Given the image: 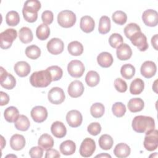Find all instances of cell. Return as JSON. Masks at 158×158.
Here are the masks:
<instances>
[{
  "label": "cell",
  "instance_id": "1",
  "mask_svg": "<svg viewBox=\"0 0 158 158\" xmlns=\"http://www.w3.org/2000/svg\"><path fill=\"white\" fill-rule=\"evenodd\" d=\"M131 126L136 132L146 133L155 129V122L151 117L138 115L133 119Z\"/></svg>",
  "mask_w": 158,
  "mask_h": 158
},
{
  "label": "cell",
  "instance_id": "2",
  "mask_svg": "<svg viewBox=\"0 0 158 158\" xmlns=\"http://www.w3.org/2000/svg\"><path fill=\"white\" fill-rule=\"evenodd\" d=\"M41 7V2L38 0L26 1L22 9V14L25 20L30 23L35 22L38 18V12Z\"/></svg>",
  "mask_w": 158,
  "mask_h": 158
},
{
  "label": "cell",
  "instance_id": "3",
  "mask_svg": "<svg viewBox=\"0 0 158 158\" xmlns=\"http://www.w3.org/2000/svg\"><path fill=\"white\" fill-rule=\"evenodd\" d=\"M52 81L51 75L47 69L35 72L30 77V84L36 88L47 87Z\"/></svg>",
  "mask_w": 158,
  "mask_h": 158
},
{
  "label": "cell",
  "instance_id": "4",
  "mask_svg": "<svg viewBox=\"0 0 158 158\" xmlns=\"http://www.w3.org/2000/svg\"><path fill=\"white\" fill-rule=\"evenodd\" d=\"M57 22L60 26L64 28H70L76 22V15L70 10L60 11L57 15Z\"/></svg>",
  "mask_w": 158,
  "mask_h": 158
},
{
  "label": "cell",
  "instance_id": "5",
  "mask_svg": "<svg viewBox=\"0 0 158 158\" xmlns=\"http://www.w3.org/2000/svg\"><path fill=\"white\" fill-rule=\"evenodd\" d=\"M17 36V32L15 29L7 28L0 33V46L3 49L9 48Z\"/></svg>",
  "mask_w": 158,
  "mask_h": 158
},
{
  "label": "cell",
  "instance_id": "6",
  "mask_svg": "<svg viewBox=\"0 0 158 158\" xmlns=\"http://www.w3.org/2000/svg\"><path fill=\"white\" fill-rule=\"evenodd\" d=\"M144 147L149 151H153L158 146V131L157 130H153L146 133L144 140Z\"/></svg>",
  "mask_w": 158,
  "mask_h": 158
},
{
  "label": "cell",
  "instance_id": "7",
  "mask_svg": "<svg viewBox=\"0 0 158 158\" xmlns=\"http://www.w3.org/2000/svg\"><path fill=\"white\" fill-rule=\"evenodd\" d=\"M95 150V141L90 138H86L84 139L80 145L79 152L82 157H89L93 155Z\"/></svg>",
  "mask_w": 158,
  "mask_h": 158
},
{
  "label": "cell",
  "instance_id": "8",
  "mask_svg": "<svg viewBox=\"0 0 158 158\" xmlns=\"http://www.w3.org/2000/svg\"><path fill=\"white\" fill-rule=\"evenodd\" d=\"M67 70L70 76L74 78L81 77L85 72V66L79 60H72L67 65Z\"/></svg>",
  "mask_w": 158,
  "mask_h": 158
},
{
  "label": "cell",
  "instance_id": "9",
  "mask_svg": "<svg viewBox=\"0 0 158 158\" xmlns=\"http://www.w3.org/2000/svg\"><path fill=\"white\" fill-rule=\"evenodd\" d=\"M0 82L1 85L7 89H13L16 85V80L14 77L7 72V71L2 67H0Z\"/></svg>",
  "mask_w": 158,
  "mask_h": 158
},
{
  "label": "cell",
  "instance_id": "10",
  "mask_svg": "<svg viewBox=\"0 0 158 158\" xmlns=\"http://www.w3.org/2000/svg\"><path fill=\"white\" fill-rule=\"evenodd\" d=\"M130 40L131 43L136 46L140 51H145L148 49L149 46L147 42V38L141 31L135 33Z\"/></svg>",
  "mask_w": 158,
  "mask_h": 158
},
{
  "label": "cell",
  "instance_id": "11",
  "mask_svg": "<svg viewBox=\"0 0 158 158\" xmlns=\"http://www.w3.org/2000/svg\"><path fill=\"white\" fill-rule=\"evenodd\" d=\"M65 93L59 87H53L48 92V98L50 102L54 104H60L65 100Z\"/></svg>",
  "mask_w": 158,
  "mask_h": 158
},
{
  "label": "cell",
  "instance_id": "12",
  "mask_svg": "<svg viewBox=\"0 0 158 158\" xmlns=\"http://www.w3.org/2000/svg\"><path fill=\"white\" fill-rule=\"evenodd\" d=\"M48 51L53 55H57L62 52L64 49V42L59 38H53L47 43Z\"/></svg>",
  "mask_w": 158,
  "mask_h": 158
},
{
  "label": "cell",
  "instance_id": "13",
  "mask_svg": "<svg viewBox=\"0 0 158 158\" xmlns=\"http://www.w3.org/2000/svg\"><path fill=\"white\" fill-rule=\"evenodd\" d=\"M142 20L146 25L156 27L158 23L157 12L153 9H147L144 10L142 15Z\"/></svg>",
  "mask_w": 158,
  "mask_h": 158
},
{
  "label": "cell",
  "instance_id": "14",
  "mask_svg": "<svg viewBox=\"0 0 158 158\" xmlns=\"http://www.w3.org/2000/svg\"><path fill=\"white\" fill-rule=\"evenodd\" d=\"M66 120L70 127L73 128L78 127L82 123V115L77 110H71L66 115Z\"/></svg>",
  "mask_w": 158,
  "mask_h": 158
},
{
  "label": "cell",
  "instance_id": "15",
  "mask_svg": "<svg viewBox=\"0 0 158 158\" xmlns=\"http://www.w3.org/2000/svg\"><path fill=\"white\" fill-rule=\"evenodd\" d=\"M31 117L36 123H41L44 122L48 117L47 109L42 106H37L34 107L30 112Z\"/></svg>",
  "mask_w": 158,
  "mask_h": 158
},
{
  "label": "cell",
  "instance_id": "16",
  "mask_svg": "<svg viewBox=\"0 0 158 158\" xmlns=\"http://www.w3.org/2000/svg\"><path fill=\"white\" fill-rule=\"evenodd\" d=\"M157 67L156 64L151 60H146L141 66V74L146 78L152 77L156 73Z\"/></svg>",
  "mask_w": 158,
  "mask_h": 158
},
{
  "label": "cell",
  "instance_id": "17",
  "mask_svg": "<svg viewBox=\"0 0 158 158\" xmlns=\"http://www.w3.org/2000/svg\"><path fill=\"white\" fill-rule=\"evenodd\" d=\"M84 91V86L79 80L72 81L68 87V93L72 98H77L82 95Z\"/></svg>",
  "mask_w": 158,
  "mask_h": 158
},
{
  "label": "cell",
  "instance_id": "18",
  "mask_svg": "<svg viewBox=\"0 0 158 158\" xmlns=\"http://www.w3.org/2000/svg\"><path fill=\"white\" fill-rule=\"evenodd\" d=\"M116 54L119 60H127L131 57L132 50L128 44L122 43L117 48Z\"/></svg>",
  "mask_w": 158,
  "mask_h": 158
},
{
  "label": "cell",
  "instance_id": "19",
  "mask_svg": "<svg viewBox=\"0 0 158 158\" xmlns=\"http://www.w3.org/2000/svg\"><path fill=\"white\" fill-rule=\"evenodd\" d=\"M80 27L85 33H90L93 31L95 27V22L93 19L89 15L83 16L80 19Z\"/></svg>",
  "mask_w": 158,
  "mask_h": 158
},
{
  "label": "cell",
  "instance_id": "20",
  "mask_svg": "<svg viewBox=\"0 0 158 158\" xmlns=\"http://www.w3.org/2000/svg\"><path fill=\"white\" fill-rule=\"evenodd\" d=\"M25 139L22 135H13L10 139V148L15 151L22 150L25 146Z\"/></svg>",
  "mask_w": 158,
  "mask_h": 158
},
{
  "label": "cell",
  "instance_id": "21",
  "mask_svg": "<svg viewBox=\"0 0 158 158\" xmlns=\"http://www.w3.org/2000/svg\"><path fill=\"white\" fill-rule=\"evenodd\" d=\"M52 134L57 138H62L66 135L67 129L64 124L60 121H56L52 123L51 127Z\"/></svg>",
  "mask_w": 158,
  "mask_h": 158
},
{
  "label": "cell",
  "instance_id": "22",
  "mask_svg": "<svg viewBox=\"0 0 158 158\" xmlns=\"http://www.w3.org/2000/svg\"><path fill=\"white\" fill-rule=\"evenodd\" d=\"M15 73L20 77H27L30 72V65L25 61H19L14 67Z\"/></svg>",
  "mask_w": 158,
  "mask_h": 158
},
{
  "label": "cell",
  "instance_id": "23",
  "mask_svg": "<svg viewBox=\"0 0 158 158\" xmlns=\"http://www.w3.org/2000/svg\"><path fill=\"white\" fill-rule=\"evenodd\" d=\"M114 59L112 54L108 52H102L97 57L98 64L103 67L107 68L112 65Z\"/></svg>",
  "mask_w": 158,
  "mask_h": 158
},
{
  "label": "cell",
  "instance_id": "24",
  "mask_svg": "<svg viewBox=\"0 0 158 158\" xmlns=\"http://www.w3.org/2000/svg\"><path fill=\"white\" fill-rule=\"evenodd\" d=\"M130 146L123 143L117 144L114 149V155L118 158H125L128 157L130 154Z\"/></svg>",
  "mask_w": 158,
  "mask_h": 158
},
{
  "label": "cell",
  "instance_id": "25",
  "mask_svg": "<svg viewBox=\"0 0 158 158\" xmlns=\"http://www.w3.org/2000/svg\"><path fill=\"white\" fill-rule=\"evenodd\" d=\"M38 144L43 150L47 151L48 149L53 147L54 139L51 135L47 133H44L40 136L38 141Z\"/></svg>",
  "mask_w": 158,
  "mask_h": 158
},
{
  "label": "cell",
  "instance_id": "26",
  "mask_svg": "<svg viewBox=\"0 0 158 158\" xmlns=\"http://www.w3.org/2000/svg\"><path fill=\"white\" fill-rule=\"evenodd\" d=\"M60 152L65 156H70L75 153L76 150L75 143L72 140L63 141L60 145Z\"/></svg>",
  "mask_w": 158,
  "mask_h": 158
},
{
  "label": "cell",
  "instance_id": "27",
  "mask_svg": "<svg viewBox=\"0 0 158 158\" xmlns=\"http://www.w3.org/2000/svg\"><path fill=\"white\" fill-rule=\"evenodd\" d=\"M144 106V101L139 98L130 99L128 102V108L131 112H138L141 111Z\"/></svg>",
  "mask_w": 158,
  "mask_h": 158
},
{
  "label": "cell",
  "instance_id": "28",
  "mask_svg": "<svg viewBox=\"0 0 158 158\" xmlns=\"http://www.w3.org/2000/svg\"><path fill=\"white\" fill-rule=\"evenodd\" d=\"M19 115V110L14 106L8 107L4 112V117L5 120L10 123L15 122Z\"/></svg>",
  "mask_w": 158,
  "mask_h": 158
},
{
  "label": "cell",
  "instance_id": "29",
  "mask_svg": "<svg viewBox=\"0 0 158 158\" xmlns=\"http://www.w3.org/2000/svg\"><path fill=\"white\" fill-rule=\"evenodd\" d=\"M19 36L21 42L24 44H27L31 42L33 38L31 30L27 27H22L19 30Z\"/></svg>",
  "mask_w": 158,
  "mask_h": 158
},
{
  "label": "cell",
  "instance_id": "30",
  "mask_svg": "<svg viewBox=\"0 0 158 158\" xmlns=\"http://www.w3.org/2000/svg\"><path fill=\"white\" fill-rule=\"evenodd\" d=\"M144 83L143 80L136 78L133 80L130 86V92L132 94H139L144 89Z\"/></svg>",
  "mask_w": 158,
  "mask_h": 158
},
{
  "label": "cell",
  "instance_id": "31",
  "mask_svg": "<svg viewBox=\"0 0 158 158\" xmlns=\"http://www.w3.org/2000/svg\"><path fill=\"white\" fill-rule=\"evenodd\" d=\"M14 125L17 130L25 131L28 130L30 126V123L27 116L20 115L17 120L14 122Z\"/></svg>",
  "mask_w": 158,
  "mask_h": 158
},
{
  "label": "cell",
  "instance_id": "32",
  "mask_svg": "<svg viewBox=\"0 0 158 158\" xmlns=\"http://www.w3.org/2000/svg\"><path fill=\"white\" fill-rule=\"evenodd\" d=\"M69 52L75 56H80L83 52V46L81 43L78 41L70 42L67 46Z\"/></svg>",
  "mask_w": 158,
  "mask_h": 158
},
{
  "label": "cell",
  "instance_id": "33",
  "mask_svg": "<svg viewBox=\"0 0 158 158\" xmlns=\"http://www.w3.org/2000/svg\"><path fill=\"white\" fill-rule=\"evenodd\" d=\"M110 20L106 15L102 16L99 19L98 31L101 34H106L110 30Z\"/></svg>",
  "mask_w": 158,
  "mask_h": 158
},
{
  "label": "cell",
  "instance_id": "34",
  "mask_svg": "<svg viewBox=\"0 0 158 158\" xmlns=\"http://www.w3.org/2000/svg\"><path fill=\"white\" fill-rule=\"evenodd\" d=\"M98 143L99 147L102 149L109 150L112 147L114 140L110 135L107 134H104L100 136Z\"/></svg>",
  "mask_w": 158,
  "mask_h": 158
},
{
  "label": "cell",
  "instance_id": "35",
  "mask_svg": "<svg viewBox=\"0 0 158 158\" xmlns=\"http://www.w3.org/2000/svg\"><path fill=\"white\" fill-rule=\"evenodd\" d=\"M100 80V77L98 72L94 70L89 71L86 77H85V81L90 87H94L98 85Z\"/></svg>",
  "mask_w": 158,
  "mask_h": 158
},
{
  "label": "cell",
  "instance_id": "36",
  "mask_svg": "<svg viewBox=\"0 0 158 158\" xmlns=\"http://www.w3.org/2000/svg\"><path fill=\"white\" fill-rule=\"evenodd\" d=\"M50 35V28L48 25L45 23L40 24L36 30V35L37 38L41 40H46Z\"/></svg>",
  "mask_w": 158,
  "mask_h": 158
},
{
  "label": "cell",
  "instance_id": "37",
  "mask_svg": "<svg viewBox=\"0 0 158 158\" xmlns=\"http://www.w3.org/2000/svg\"><path fill=\"white\" fill-rule=\"evenodd\" d=\"M135 73V68L130 64H123L120 69V74L125 79H131Z\"/></svg>",
  "mask_w": 158,
  "mask_h": 158
},
{
  "label": "cell",
  "instance_id": "38",
  "mask_svg": "<svg viewBox=\"0 0 158 158\" xmlns=\"http://www.w3.org/2000/svg\"><path fill=\"white\" fill-rule=\"evenodd\" d=\"M6 23L9 26H16L20 22V16L19 13L15 10L8 12L6 15Z\"/></svg>",
  "mask_w": 158,
  "mask_h": 158
},
{
  "label": "cell",
  "instance_id": "39",
  "mask_svg": "<svg viewBox=\"0 0 158 158\" xmlns=\"http://www.w3.org/2000/svg\"><path fill=\"white\" fill-rule=\"evenodd\" d=\"M104 106L102 103H94L90 107V113L94 118H100L104 114Z\"/></svg>",
  "mask_w": 158,
  "mask_h": 158
},
{
  "label": "cell",
  "instance_id": "40",
  "mask_svg": "<svg viewBox=\"0 0 158 158\" xmlns=\"http://www.w3.org/2000/svg\"><path fill=\"white\" fill-rule=\"evenodd\" d=\"M26 56L31 59H36L41 55V49L36 45L28 46L25 49Z\"/></svg>",
  "mask_w": 158,
  "mask_h": 158
},
{
  "label": "cell",
  "instance_id": "41",
  "mask_svg": "<svg viewBox=\"0 0 158 158\" xmlns=\"http://www.w3.org/2000/svg\"><path fill=\"white\" fill-rule=\"evenodd\" d=\"M112 19L115 23L122 25L126 23L127 20V15L126 13L122 10H117L113 13Z\"/></svg>",
  "mask_w": 158,
  "mask_h": 158
},
{
  "label": "cell",
  "instance_id": "42",
  "mask_svg": "<svg viewBox=\"0 0 158 158\" xmlns=\"http://www.w3.org/2000/svg\"><path fill=\"white\" fill-rule=\"evenodd\" d=\"M46 69L49 72L52 81H57L62 78L63 71L60 67L57 65H52L48 67Z\"/></svg>",
  "mask_w": 158,
  "mask_h": 158
},
{
  "label": "cell",
  "instance_id": "43",
  "mask_svg": "<svg viewBox=\"0 0 158 158\" xmlns=\"http://www.w3.org/2000/svg\"><path fill=\"white\" fill-rule=\"evenodd\" d=\"M126 107L121 102H115L112 107V111L114 115L117 117H122L126 112Z\"/></svg>",
  "mask_w": 158,
  "mask_h": 158
},
{
  "label": "cell",
  "instance_id": "44",
  "mask_svg": "<svg viewBox=\"0 0 158 158\" xmlns=\"http://www.w3.org/2000/svg\"><path fill=\"white\" fill-rule=\"evenodd\" d=\"M139 26L135 23H130L128 24L124 28V33L127 38L130 39L133 35L138 31H140Z\"/></svg>",
  "mask_w": 158,
  "mask_h": 158
},
{
  "label": "cell",
  "instance_id": "45",
  "mask_svg": "<svg viewBox=\"0 0 158 158\" xmlns=\"http://www.w3.org/2000/svg\"><path fill=\"white\" fill-rule=\"evenodd\" d=\"M123 37L119 33H112L109 38V43L113 48H117L123 43Z\"/></svg>",
  "mask_w": 158,
  "mask_h": 158
},
{
  "label": "cell",
  "instance_id": "46",
  "mask_svg": "<svg viewBox=\"0 0 158 158\" xmlns=\"http://www.w3.org/2000/svg\"><path fill=\"white\" fill-rule=\"evenodd\" d=\"M114 87L120 93H124L127 89V85L125 81L120 78H117L114 80Z\"/></svg>",
  "mask_w": 158,
  "mask_h": 158
},
{
  "label": "cell",
  "instance_id": "47",
  "mask_svg": "<svg viewBox=\"0 0 158 158\" xmlns=\"http://www.w3.org/2000/svg\"><path fill=\"white\" fill-rule=\"evenodd\" d=\"M87 130L90 135L96 136L100 133L101 131V127L98 122H92L88 126Z\"/></svg>",
  "mask_w": 158,
  "mask_h": 158
},
{
  "label": "cell",
  "instance_id": "48",
  "mask_svg": "<svg viewBox=\"0 0 158 158\" xmlns=\"http://www.w3.org/2000/svg\"><path fill=\"white\" fill-rule=\"evenodd\" d=\"M43 149L40 146L32 147L29 151V155L31 158H41L43 155Z\"/></svg>",
  "mask_w": 158,
  "mask_h": 158
},
{
  "label": "cell",
  "instance_id": "49",
  "mask_svg": "<svg viewBox=\"0 0 158 158\" xmlns=\"http://www.w3.org/2000/svg\"><path fill=\"white\" fill-rule=\"evenodd\" d=\"M54 19V15L52 11L51 10H44L41 14V19L43 23L46 25L51 24Z\"/></svg>",
  "mask_w": 158,
  "mask_h": 158
},
{
  "label": "cell",
  "instance_id": "50",
  "mask_svg": "<svg viewBox=\"0 0 158 158\" xmlns=\"http://www.w3.org/2000/svg\"><path fill=\"white\" fill-rule=\"evenodd\" d=\"M60 155L58 151L54 149H49L46 151L45 157L46 158H56V157H60Z\"/></svg>",
  "mask_w": 158,
  "mask_h": 158
},
{
  "label": "cell",
  "instance_id": "51",
  "mask_svg": "<svg viewBox=\"0 0 158 158\" xmlns=\"http://www.w3.org/2000/svg\"><path fill=\"white\" fill-rule=\"evenodd\" d=\"M0 94H1L0 105L1 106H2L7 104L9 101V96H8V94L6 93H4L3 91H1Z\"/></svg>",
  "mask_w": 158,
  "mask_h": 158
},
{
  "label": "cell",
  "instance_id": "52",
  "mask_svg": "<svg viewBox=\"0 0 158 158\" xmlns=\"http://www.w3.org/2000/svg\"><path fill=\"white\" fill-rule=\"evenodd\" d=\"M151 44L156 50H157V34L154 35L151 38Z\"/></svg>",
  "mask_w": 158,
  "mask_h": 158
},
{
  "label": "cell",
  "instance_id": "53",
  "mask_svg": "<svg viewBox=\"0 0 158 158\" xmlns=\"http://www.w3.org/2000/svg\"><path fill=\"white\" fill-rule=\"evenodd\" d=\"M109 157V158L111 157V156L109 154H107V153H104V154L102 153L101 154L96 156V157Z\"/></svg>",
  "mask_w": 158,
  "mask_h": 158
},
{
  "label": "cell",
  "instance_id": "54",
  "mask_svg": "<svg viewBox=\"0 0 158 158\" xmlns=\"http://www.w3.org/2000/svg\"><path fill=\"white\" fill-rule=\"evenodd\" d=\"M3 141V136H1V148H2V149L3 148V147H4V145H6V141H4V142L2 141Z\"/></svg>",
  "mask_w": 158,
  "mask_h": 158
}]
</instances>
